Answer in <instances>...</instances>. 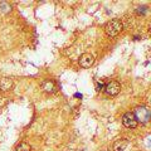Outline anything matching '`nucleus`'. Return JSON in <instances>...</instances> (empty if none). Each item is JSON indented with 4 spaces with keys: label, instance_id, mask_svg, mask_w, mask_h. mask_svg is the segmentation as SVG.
<instances>
[{
    "label": "nucleus",
    "instance_id": "9b49d317",
    "mask_svg": "<svg viewBox=\"0 0 151 151\" xmlns=\"http://www.w3.org/2000/svg\"><path fill=\"white\" fill-rule=\"evenodd\" d=\"M103 86H105V84H103V82L98 83V86H97V89H102V88H103Z\"/></svg>",
    "mask_w": 151,
    "mask_h": 151
},
{
    "label": "nucleus",
    "instance_id": "1a4fd4ad",
    "mask_svg": "<svg viewBox=\"0 0 151 151\" xmlns=\"http://www.w3.org/2000/svg\"><path fill=\"white\" fill-rule=\"evenodd\" d=\"M17 151H30V146L27 142H20L17 146Z\"/></svg>",
    "mask_w": 151,
    "mask_h": 151
},
{
    "label": "nucleus",
    "instance_id": "7ed1b4c3",
    "mask_svg": "<svg viewBox=\"0 0 151 151\" xmlns=\"http://www.w3.org/2000/svg\"><path fill=\"white\" fill-rule=\"evenodd\" d=\"M122 124H124V126L127 127V129H135V127L137 126L139 121L136 120V117L132 112H127L122 116Z\"/></svg>",
    "mask_w": 151,
    "mask_h": 151
},
{
    "label": "nucleus",
    "instance_id": "20e7f679",
    "mask_svg": "<svg viewBox=\"0 0 151 151\" xmlns=\"http://www.w3.org/2000/svg\"><path fill=\"white\" fill-rule=\"evenodd\" d=\"M105 91L108 96H117L121 91V84L117 81H111L105 86Z\"/></svg>",
    "mask_w": 151,
    "mask_h": 151
},
{
    "label": "nucleus",
    "instance_id": "39448f33",
    "mask_svg": "<svg viewBox=\"0 0 151 151\" xmlns=\"http://www.w3.org/2000/svg\"><path fill=\"white\" fill-rule=\"evenodd\" d=\"M78 63L82 68H89L94 63V57L91 53H83L78 59Z\"/></svg>",
    "mask_w": 151,
    "mask_h": 151
},
{
    "label": "nucleus",
    "instance_id": "6e6552de",
    "mask_svg": "<svg viewBox=\"0 0 151 151\" xmlns=\"http://www.w3.org/2000/svg\"><path fill=\"white\" fill-rule=\"evenodd\" d=\"M42 88H43L45 92H55L57 91L55 83L53 81H44L43 84H42Z\"/></svg>",
    "mask_w": 151,
    "mask_h": 151
},
{
    "label": "nucleus",
    "instance_id": "0eeeda50",
    "mask_svg": "<svg viewBox=\"0 0 151 151\" xmlns=\"http://www.w3.org/2000/svg\"><path fill=\"white\" fill-rule=\"evenodd\" d=\"M129 145V141L125 140V139H121V140H117L113 142L112 145V150L113 151H124L126 149V146Z\"/></svg>",
    "mask_w": 151,
    "mask_h": 151
},
{
    "label": "nucleus",
    "instance_id": "f03ea898",
    "mask_svg": "<svg viewBox=\"0 0 151 151\" xmlns=\"http://www.w3.org/2000/svg\"><path fill=\"white\" fill-rule=\"evenodd\" d=\"M136 117L137 121H141V122H147L150 120V116H151V112L150 110L146 106H139L136 107L135 112H132Z\"/></svg>",
    "mask_w": 151,
    "mask_h": 151
},
{
    "label": "nucleus",
    "instance_id": "423d86ee",
    "mask_svg": "<svg viewBox=\"0 0 151 151\" xmlns=\"http://www.w3.org/2000/svg\"><path fill=\"white\" fill-rule=\"evenodd\" d=\"M13 79L9 78V77H3L0 78V91L3 92H6V91H10L13 88Z\"/></svg>",
    "mask_w": 151,
    "mask_h": 151
},
{
    "label": "nucleus",
    "instance_id": "f8f14e48",
    "mask_svg": "<svg viewBox=\"0 0 151 151\" xmlns=\"http://www.w3.org/2000/svg\"><path fill=\"white\" fill-rule=\"evenodd\" d=\"M74 96H76V97H77V98H82V94H81V93H76V94H74Z\"/></svg>",
    "mask_w": 151,
    "mask_h": 151
},
{
    "label": "nucleus",
    "instance_id": "9d476101",
    "mask_svg": "<svg viewBox=\"0 0 151 151\" xmlns=\"http://www.w3.org/2000/svg\"><path fill=\"white\" fill-rule=\"evenodd\" d=\"M145 12H146V8H145V6H144L142 9H141V8H139V9H137V13H141V14H144Z\"/></svg>",
    "mask_w": 151,
    "mask_h": 151
},
{
    "label": "nucleus",
    "instance_id": "f257e3e1",
    "mask_svg": "<svg viewBox=\"0 0 151 151\" xmlns=\"http://www.w3.org/2000/svg\"><path fill=\"white\" fill-rule=\"evenodd\" d=\"M124 29V24L120 19H112L106 24L105 32L108 37H117Z\"/></svg>",
    "mask_w": 151,
    "mask_h": 151
}]
</instances>
